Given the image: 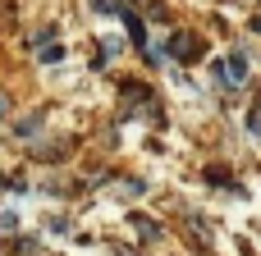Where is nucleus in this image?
<instances>
[{
    "mask_svg": "<svg viewBox=\"0 0 261 256\" xmlns=\"http://www.w3.org/2000/svg\"><path fill=\"white\" fill-rule=\"evenodd\" d=\"M0 188H5V179H0Z\"/></svg>",
    "mask_w": 261,
    "mask_h": 256,
    "instance_id": "5",
    "label": "nucleus"
},
{
    "mask_svg": "<svg viewBox=\"0 0 261 256\" xmlns=\"http://www.w3.org/2000/svg\"><path fill=\"white\" fill-rule=\"evenodd\" d=\"M216 73H220L225 87H243V82H248V60H243V55H225Z\"/></svg>",
    "mask_w": 261,
    "mask_h": 256,
    "instance_id": "1",
    "label": "nucleus"
},
{
    "mask_svg": "<svg viewBox=\"0 0 261 256\" xmlns=\"http://www.w3.org/2000/svg\"><path fill=\"white\" fill-rule=\"evenodd\" d=\"M0 115H5V96H0Z\"/></svg>",
    "mask_w": 261,
    "mask_h": 256,
    "instance_id": "4",
    "label": "nucleus"
},
{
    "mask_svg": "<svg viewBox=\"0 0 261 256\" xmlns=\"http://www.w3.org/2000/svg\"><path fill=\"white\" fill-rule=\"evenodd\" d=\"M248 128H252V133L261 137V101H257V110H252V119H248Z\"/></svg>",
    "mask_w": 261,
    "mask_h": 256,
    "instance_id": "2",
    "label": "nucleus"
},
{
    "mask_svg": "<svg viewBox=\"0 0 261 256\" xmlns=\"http://www.w3.org/2000/svg\"><path fill=\"white\" fill-rule=\"evenodd\" d=\"M252 32H261V18H257V23H252Z\"/></svg>",
    "mask_w": 261,
    "mask_h": 256,
    "instance_id": "3",
    "label": "nucleus"
}]
</instances>
